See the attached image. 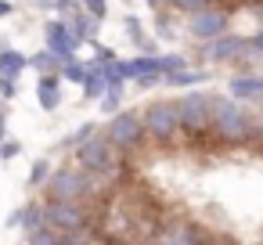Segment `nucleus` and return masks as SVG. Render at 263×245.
<instances>
[{
  "label": "nucleus",
  "instance_id": "nucleus-11",
  "mask_svg": "<svg viewBox=\"0 0 263 245\" xmlns=\"http://www.w3.org/2000/svg\"><path fill=\"white\" fill-rule=\"evenodd\" d=\"M0 134H4V112H0Z\"/></svg>",
  "mask_w": 263,
  "mask_h": 245
},
{
  "label": "nucleus",
  "instance_id": "nucleus-1",
  "mask_svg": "<svg viewBox=\"0 0 263 245\" xmlns=\"http://www.w3.org/2000/svg\"><path fill=\"white\" fill-rule=\"evenodd\" d=\"M213 137L220 144H245V141H256L263 137L259 123L234 101H223V98H213Z\"/></svg>",
  "mask_w": 263,
  "mask_h": 245
},
{
  "label": "nucleus",
  "instance_id": "nucleus-9",
  "mask_svg": "<svg viewBox=\"0 0 263 245\" xmlns=\"http://www.w3.org/2000/svg\"><path fill=\"white\" fill-rule=\"evenodd\" d=\"M177 4H184V8H202V4H209V0H177Z\"/></svg>",
  "mask_w": 263,
  "mask_h": 245
},
{
  "label": "nucleus",
  "instance_id": "nucleus-6",
  "mask_svg": "<svg viewBox=\"0 0 263 245\" xmlns=\"http://www.w3.org/2000/svg\"><path fill=\"white\" fill-rule=\"evenodd\" d=\"M44 223L54 227L58 234L90 227V213L83 202H44Z\"/></svg>",
  "mask_w": 263,
  "mask_h": 245
},
{
  "label": "nucleus",
  "instance_id": "nucleus-7",
  "mask_svg": "<svg viewBox=\"0 0 263 245\" xmlns=\"http://www.w3.org/2000/svg\"><path fill=\"white\" fill-rule=\"evenodd\" d=\"M29 245H62V234H58L54 227H47V223H44L40 231H33V234H29Z\"/></svg>",
  "mask_w": 263,
  "mask_h": 245
},
{
  "label": "nucleus",
  "instance_id": "nucleus-4",
  "mask_svg": "<svg viewBox=\"0 0 263 245\" xmlns=\"http://www.w3.org/2000/svg\"><path fill=\"white\" fill-rule=\"evenodd\" d=\"M105 137H108V144H112L119 155L141 152L144 141H148V137H144V123H141V116H134V112H119L116 119H108Z\"/></svg>",
  "mask_w": 263,
  "mask_h": 245
},
{
  "label": "nucleus",
  "instance_id": "nucleus-8",
  "mask_svg": "<svg viewBox=\"0 0 263 245\" xmlns=\"http://www.w3.org/2000/svg\"><path fill=\"white\" fill-rule=\"evenodd\" d=\"M47 177H51V166H47V162H36V166H33V173H29V180H33V184H47Z\"/></svg>",
  "mask_w": 263,
  "mask_h": 245
},
{
  "label": "nucleus",
  "instance_id": "nucleus-10",
  "mask_svg": "<svg viewBox=\"0 0 263 245\" xmlns=\"http://www.w3.org/2000/svg\"><path fill=\"white\" fill-rule=\"evenodd\" d=\"M15 152H18V144H15V141H8V144H4V159H11Z\"/></svg>",
  "mask_w": 263,
  "mask_h": 245
},
{
  "label": "nucleus",
  "instance_id": "nucleus-5",
  "mask_svg": "<svg viewBox=\"0 0 263 245\" xmlns=\"http://www.w3.org/2000/svg\"><path fill=\"white\" fill-rule=\"evenodd\" d=\"M177 116H180V134H187V137L213 134V98L187 94L177 101Z\"/></svg>",
  "mask_w": 263,
  "mask_h": 245
},
{
  "label": "nucleus",
  "instance_id": "nucleus-2",
  "mask_svg": "<svg viewBox=\"0 0 263 245\" xmlns=\"http://www.w3.org/2000/svg\"><path fill=\"white\" fill-rule=\"evenodd\" d=\"M98 180L101 177L83 173L80 166H58L47 177V202H83L87 205V198H94L101 187Z\"/></svg>",
  "mask_w": 263,
  "mask_h": 245
},
{
  "label": "nucleus",
  "instance_id": "nucleus-3",
  "mask_svg": "<svg viewBox=\"0 0 263 245\" xmlns=\"http://www.w3.org/2000/svg\"><path fill=\"white\" fill-rule=\"evenodd\" d=\"M141 123H144V137L155 141V144H162V148H170L180 137L177 101H155V105H148L144 116H141Z\"/></svg>",
  "mask_w": 263,
  "mask_h": 245
}]
</instances>
